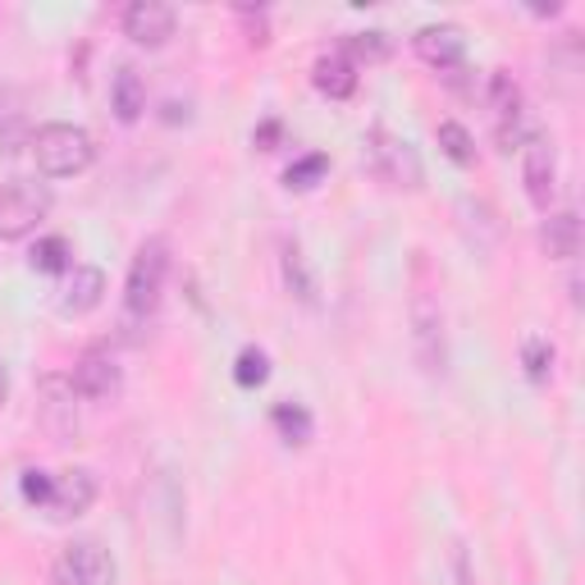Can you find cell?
Instances as JSON below:
<instances>
[{
  "label": "cell",
  "instance_id": "cell-1",
  "mask_svg": "<svg viewBox=\"0 0 585 585\" xmlns=\"http://www.w3.org/2000/svg\"><path fill=\"white\" fill-rule=\"evenodd\" d=\"M33 161L46 178H74L91 165V156H97V142H91L87 129L78 124H46L33 133Z\"/></svg>",
  "mask_w": 585,
  "mask_h": 585
},
{
  "label": "cell",
  "instance_id": "cell-2",
  "mask_svg": "<svg viewBox=\"0 0 585 585\" xmlns=\"http://www.w3.org/2000/svg\"><path fill=\"white\" fill-rule=\"evenodd\" d=\"M165 270H170V248L165 238H147L124 280V321H151V312L161 306V289H165Z\"/></svg>",
  "mask_w": 585,
  "mask_h": 585
},
{
  "label": "cell",
  "instance_id": "cell-3",
  "mask_svg": "<svg viewBox=\"0 0 585 585\" xmlns=\"http://www.w3.org/2000/svg\"><path fill=\"white\" fill-rule=\"evenodd\" d=\"M46 210H51L46 183H23V178L6 183V188H0V238L33 234L46 220Z\"/></svg>",
  "mask_w": 585,
  "mask_h": 585
},
{
  "label": "cell",
  "instance_id": "cell-4",
  "mask_svg": "<svg viewBox=\"0 0 585 585\" xmlns=\"http://www.w3.org/2000/svg\"><path fill=\"white\" fill-rule=\"evenodd\" d=\"M412 348H416V361L425 376H444V312L430 289H416L412 293Z\"/></svg>",
  "mask_w": 585,
  "mask_h": 585
},
{
  "label": "cell",
  "instance_id": "cell-5",
  "mask_svg": "<svg viewBox=\"0 0 585 585\" xmlns=\"http://www.w3.org/2000/svg\"><path fill=\"white\" fill-rule=\"evenodd\" d=\"M366 151H371V170L384 183H393V188H421V161L412 142L393 138L389 129H371L366 133Z\"/></svg>",
  "mask_w": 585,
  "mask_h": 585
},
{
  "label": "cell",
  "instance_id": "cell-6",
  "mask_svg": "<svg viewBox=\"0 0 585 585\" xmlns=\"http://www.w3.org/2000/svg\"><path fill=\"white\" fill-rule=\"evenodd\" d=\"M55 585H115V559L97 540H78L59 553Z\"/></svg>",
  "mask_w": 585,
  "mask_h": 585
},
{
  "label": "cell",
  "instance_id": "cell-7",
  "mask_svg": "<svg viewBox=\"0 0 585 585\" xmlns=\"http://www.w3.org/2000/svg\"><path fill=\"white\" fill-rule=\"evenodd\" d=\"M521 183H527V197L549 215L553 188H559V151L549 138H531L527 142V165H521Z\"/></svg>",
  "mask_w": 585,
  "mask_h": 585
},
{
  "label": "cell",
  "instance_id": "cell-8",
  "mask_svg": "<svg viewBox=\"0 0 585 585\" xmlns=\"http://www.w3.org/2000/svg\"><path fill=\"white\" fill-rule=\"evenodd\" d=\"M412 46H416V55L425 59V65H435L440 74L457 69L462 55H467V37H462L457 23H425L421 33L412 37Z\"/></svg>",
  "mask_w": 585,
  "mask_h": 585
},
{
  "label": "cell",
  "instance_id": "cell-9",
  "mask_svg": "<svg viewBox=\"0 0 585 585\" xmlns=\"http://www.w3.org/2000/svg\"><path fill=\"white\" fill-rule=\"evenodd\" d=\"M124 37H133L138 46H165L174 37V10L161 0H133L124 10Z\"/></svg>",
  "mask_w": 585,
  "mask_h": 585
},
{
  "label": "cell",
  "instance_id": "cell-10",
  "mask_svg": "<svg viewBox=\"0 0 585 585\" xmlns=\"http://www.w3.org/2000/svg\"><path fill=\"white\" fill-rule=\"evenodd\" d=\"M69 384H74V393H78V398H87V403H106V398H115V393H119L124 376H119L115 357H106V353H87V357L74 366Z\"/></svg>",
  "mask_w": 585,
  "mask_h": 585
},
{
  "label": "cell",
  "instance_id": "cell-11",
  "mask_svg": "<svg viewBox=\"0 0 585 585\" xmlns=\"http://www.w3.org/2000/svg\"><path fill=\"white\" fill-rule=\"evenodd\" d=\"M91 503H97V476L83 472V467H74V472H65V476H55V489H51L46 512H51L55 521H74V517H83Z\"/></svg>",
  "mask_w": 585,
  "mask_h": 585
},
{
  "label": "cell",
  "instance_id": "cell-12",
  "mask_svg": "<svg viewBox=\"0 0 585 585\" xmlns=\"http://www.w3.org/2000/svg\"><path fill=\"white\" fill-rule=\"evenodd\" d=\"M106 297V274L97 266H74L69 280H65V297H59V312L65 316H87L97 312Z\"/></svg>",
  "mask_w": 585,
  "mask_h": 585
},
{
  "label": "cell",
  "instance_id": "cell-13",
  "mask_svg": "<svg viewBox=\"0 0 585 585\" xmlns=\"http://www.w3.org/2000/svg\"><path fill=\"white\" fill-rule=\"evenodd\" d=\"M540 248L549 261H572L581 252V215L576 210H553L540 225Z\"/></svg>",
  "mask_w": 585,
  "mask_h": 585
},
{
  "label": "cell",
  "instance_id": "cell-14",
  "mask_svg": "<svg viewBox=\"0 0 585 585\" xmlns=\"http://www.w3.org/2000/svg\"><path fill=\"white\" fill-rule=\"evenodd\" d=\"M312 83H316V91H325L329 101H348L357 91V65L344 51H329L312 65Z\"/></svg>",
  "mask_w": 585,
  "mask_h": 585
},
{
  "label": "cell",
  "instance_id": "cell-15",
  "mask_svg": "<svg viewBox=\"0 0 585 585\" xmlns=\"http://www.w3.org/2000/svg\"><path fill=\"white\" fill-rule=\"evenodd\" d=\"M110 106H115V115L124 119V124H133V119L147 110V87H142L138 69H119L115 74V83H110Z\"/></svg>",
  "mask_w": 585,
  "mask_h": 585
},
{
  "label": "cell",
  "instance_id": "cell-16",
  "mask_svg": "<svg viewBox=\"0 0 585 585\" xmlns=\"http://www.w3.org/2000/svg\"><path fill=\"white\" fill-rule=\"evenodd\" d=\"M28 261H33V270H42V274H69L74 270V252H69L65 238H42Z\"/></svg>",
  "mask_w": 585,
  "mask_h": 585
},
{
  "label": "cell",
  "instance_id": "cell-17",
  "mask_svg": "<svg viewBox=\"0 0 585 585\" xmlns=\"http://www.w3.org/2000/svg\"><path fill=\"white\" fill-rule=\"evenodd\" d=\"M348 59H366V65H380V59L393 55V37L380 33V28H366V33H353L348 37Z\"/></svg>",
  "mask_w": 585,
  "mask_h": 585
},
{
  "label": "cell",
  "instance_id": "cell-18",
  "mask_svg": "<svg viewBox=\"0 0 585 585\" xmlns=\"http://www.w3.org/2000/svg\"><path fill=\"white\" fill-rule=\"evenodd\" d=\"M274 425H280L284 444H306V440H312V412L297 408V403H280V408H274Z\"/></svg>",
  "mask_w": 585,
  "mask_h": 585
},
{
  "label": "cell",
  "instance_id": "cell-19",
  "mask_svg": "<svg viewBox=\"0 0 585 585\" xmlns=\"http://www.w3.org/2000/svg\"><path fill=\"white\" fill-rule=\"evenodd\" d=\"M440 147H444V156L457 161V165H472L476 161V142H472L467 129L457 124V119H444V124H440Z\"/></svg>",
  "mask_w": 585,
  "mask_h": 585
},
{
  "label": "cell",
  "instance_id": "cell-20",
  "mask_svg": "<svg viewBox=\"0 0 585 585\" xmlns=\"http://www.w3.org/2000/svg\"><path fill=\"white\" fill-rule=\"evenodd\" d=\"M266 376H270L266 353H261V348H242L238 361H234V380H238L242 389H257V384H266Z\"/></svg>",
  "mask_w": 585,
  "mask_h": 585
},
{
  "label": "cell",
  "instance_id": "cell-21",
  "mask_svg": "<svg viewBox=\"0 0 585 585\" xmlns=\"http://www.w3.org/2000/svg\"><path fill=\"white\" fill-rule=\"evenodd\" d=\"M284 280H289V289L302 302H316V280H312V270H306V261H302L297 248H284Z\"/></svg>",
  "mask_w": 585,
  "mask_h": 585
},
{
  "label": "cell",
  "instance_id": "cell-22",
  "mask_svg": "<svg viewBox=\"0 0 585 585\" xmlns=\"http://www.w3.org/2000/svg\"><path fill=\"white\" fill-rule=\"evenodd\" d=\"M521 366H527V376L535 384H544L553 376V348L544 344V338H527V344H521Z\"/></svg>",
  "mask_w": 585,
  "mask_h": 585
},
{
  "label": "cell",
  "instance_id": "cell-23",
  "mask_svg": "<svg viewBox=\"0 0 585 585\" xmlns=\"http://www.w3.org/2000/svg\"><path fill=\"white\" fill-rule=\"evenodd\" d=\"M329 170V161L325 156H302L297 165H289V174H284V183L289 188H316V178Z\"/></svg>",
  "mask_w": 585,
  "mask_h": 585
},
{
  "label": "cell",
  "instance_id": "cell-24",
  "mask_svg": "<svg viewBox=\"0 0 585 585\" xmlns=\"http://www.w3.org/2000/svg\"><path fill=\"white\" fill-rule=\"evenodd\" d=\"M23 138H28V119H23V110H0V151L23 147ZM28 142H33V138H28Z\"/></svg>",
  "mask_w": 585,
  "mask_h": 585
},
{
  "label": "cell",
  "instance_id": "cell-25",
  "mask_svg": "<svg viewBox=\"0 0 585 585\" xmlns=\"http://www.w3.org/2000/svg\"><path fill=\"white\" fill-rule=\"evenodd\" d=\"M51 489H55V476L51 472H23V499L33 508H46L51 503Z\"/></svg>",
  "mask_w": 585,
  "mask_h": 585
},
{
  "label": "cell",
  "instance_id": "cell-26",
  "mask_svg": "<svg viewBox=\"0 0 585 585\" xmlns=\"http://www.w3.org/2000/svg\"><path fill=\"white\" fill-rule=\"evenodd\" d=\"M6 398H10V376H6V366H0V408H6Z\"/></svg>",
  "mask_w": 585,
  "mask_h": 585
}]
</instances>
